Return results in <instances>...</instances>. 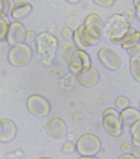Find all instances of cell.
<instances>
[{
    "instance_id": "6da1fadb",
    "label": "cell",
    "mask_w": 140,
    "mask_h": 159,
    "mask_svg": "<svg viewBox=\"0 0 140 159\" xmlns=\"http://www.w3.org/2000/svg\"><path fill=\"white\" fill-rule=\"evenodd\" d=\"M63 58L71 70L76 73L90 66L88 53L84 50L79 48L75 44H69L64 48Z\"/></svg>"
},
{
    "instance_id": "7a4b0ae2",
    "label": "cell",
    "mask_w": 140,
    "mask_h": 159,
    "mask_svg": "<svg viewBox=\"0 0 140 159\" xmlns=\"http://www.w3.org/2000/svg\"><path fill=\"white\" fill-rule=\"evenodd\" d=\"M37 52L43 63H49L53 58L58 47V40L53 35L42 32L35 37Z\"/></svg>"
},
{
    "instance_id": "3957f363",
    "label": "cell",
    "mask_w": 140,
    "mask_h": 159,
    "mask_svg": "<svg viewBox=\"0 0 140 159\" xmlns=\"http://www.w3.org/2000/svg\"><path fill=\"white\" fill-rule=\"evenodd\" d=\"M75 147L76 151L81 156H95L100 150L102 143L97 136L87 133L77 139Z\"/></svg>"
},
{
    "instance_id": "277c9868",
    "label": "cell",
    "mask_w": 140,
    "mask_h": 159,
    "mask_svg": "<svg viewBox=\"0 0 140 159\" xmlns=\"http://www.w3.org/2000/svg\"><path fill=\"white\" fill-rule=\"evenodd\" d=\"M102 123L104 129L110 135L118 137L122 133V124L120 114L113 108L105 109L103 112Z\"/></svg>"
},
{
    "instance_id": "5b68a950",
    "label": "cell",
    "mask_w": 140,
    "mask_h": 159,
    "mask_svg": "<svg viewBox=\"0 0 140 159\" xmlns=\"http://www.w3.org/2000/svg\"><path fill=\"white\" fill-rule=\"evenodd\" d=\"M32 57L30 47L25 43L14 46L9 52L8 60L15 66H21L27 63Z\"/></svg>"
},
{
    "instance_id": "8992f818",
    "label": "cell",
    "mask_w": 140,
    "mask_h": 159,
    "mask_svg": "<svg viewBox=\"0 0 140 159\" xmlns=\"http://www.w3.org/2000/svg\"><path fill=\"white\" fill-rule=\"evenodd\" d=\"M27 107L32 114L37 116H46L50 109L48 101L43 97L37 94H33L28 98Z\"/></svg>"
},
{
    "instance_id": "52a82bcc",
    "label": "cell",
    "mask_w": 140,
    "mask_h": 159,
    "mask_svg": "<svg viewBox=\"0 0 140 159\" xmlns=\"http://www.w3.org/2000/svg\"><path fill=\"white\" fill-rule=\"evenodd\" d=\"M45 130L50 137L53 139H60L66 135L67 127L62 119L54 117L46 122Z\"/></svg>"
},
{
    "instance_id": "ba28073f",
    "label": "cell",
    "mask_w": 140,
    "mask_h": 159,
    "mask_svg": "<svg viewBox=\"0 0 140 159\" xmlns=\"http://www.w3.org/2000/svg\"><path fill=\"white\" fill-rule=\"evenodd\" d=\"M25 33L26 31L23 24L19 21L14 20L10 24L6 40L10 45L14 47L21 43L25 39Z\"/></svg>"
},
{
    "instance_id": "9c48e42d",
    "label": "cell",
    "mask_w": 140,
    "mask_h": 159,
    "mask_svg": "<svg viewBox=\"0 0 140 159\" xmlns=\"http://www.w3.org/2000/svg\"><path fill=\"white\" fill-rule=\"evenodd\" d=\"M72 39L75 43L74 44L79 48L82 50H85L92 44L95 43L92 37L87 32L83 24L74 30Z\"/></svg>"
},
{
    "instance_id": "30bf717a",
    "label": "cell",
    "mask_w": 140,
    "mask_h": 159,
    "mask_svg": "<svg viewBox=\"0 0 140 159\" xmlns=\"http://www.w3.org/2000/svg\"><path fill=\"white\" fill-rule=\"evenodd\" d=\"M76 78L83 86H89L95 84L98 80V72L91 65L76 73Z\"/></svg>"
},
{
    "instance_id": "8fae6325",
    "label": "cell",
    "mask_w": 140,
    "mask_h": 159,
    "mask_svg": "<svg viewBox=\"0 0 140 159\" xmlns=\"http://www.w3.org/2000/svg\"><path fill=\"white\" fill-rule=\"evenodd\" d=\"M98 54L101 61L109 68L115 69L119 66L120 58L112 49L106 47L102 48Z\"/></svg>"
},
{
    "instance_id": "7c38bea8",
    "label": "cell",
    "mask_w": 140,
    "mask_h": 159,
    "mask_svg": "<svg viewBox=\"0 0 140 159\" xmlns=\"http://www.w3.org/2000/svg\"><path fill=\"white\" fill-rule=\"evenodd\" d=\"M16 134L15 124L9 119L2 118L1 119L0 140L1 142H8L12 140Z\"/></svg>"
},
{
    "instance_id": "4fadbf2b",
    "label": "cell",
    "mask_w": 140,
    "mask_h": 159,
    "mask_svg": "<svg viewBox=\"0 0 140 159\" xmlns=\"http://www.w3.org/2000/svg\"><path fill=\"white\" fill-rule=\"evenodd\" d=\"M120 119L122 125L131 127L140 120V114L136 109L129 107L124 109L120 114Z\"/></svg>"
},
{
    "instance_id": "5bb4252c",
    "label": "cell",
    "mask_w": 140,
    "mask_h": 159,
    "mask_svg": "<svg viewBox=\"0 0 140 159\" xmlns=\"http://www.w3.org/2000/svg\"><path fill=\"white\" fill-rule=\"evenodd\" d=\"M32 6L28 2L19 1L14 4L11 15L12 17L15 19H19L26 16L30 12Z\"/></svg>"
},
{
    "instance_id": "9a60e30c",
    "label": "cell",
    "mask_w": 140,
    "mask_h": 159,
    "mask_svg": "<svg viewBox=\"0 0 140 159\" xmlns=\"http://www.w3.org/2000/svg\"><path fill=\"white\" fill-rule=\"evenodd\" d=\"M131 134L133 146L140 148V120L131 127Z\"/></svg>"
},
{
    "instance_id": "2e32d148",
    "label": "cell",
    "mask_w": 140,
    "mask_h": 159,
    "mask_svg": "<svg viewBox=\"0 0 140 159\" xmlns=\"http://www.w3.org/2000/svg\"><path fill=\"white\" fill-rule=\"evenodd\" d=\"M13 6L12 1H1V16L4 17L9 13L11 14Z\"/></svg>"
},
{
    "instance_id": "e0dca14e",
    "label": "cell",
    "mask_w": 140,
    "mask_h": 159,
    "mask_svg": "<svg viewBox=\"0 0 140 159\" xmlns=\"http://www.w3.org/2000/svg\"><path fill=\"white\" fill-rule=\"evenodd\" d=\"M10 24L6 19H1V40H6V37L9 29Z\"/></svg>"
},
{
    "instance_id": "ac0fdd59",
    "label": "cell",
    "mask_w": 140,
    "mask_h": 159,
    "mask_svg": "<svg viewBox=\"0 0 140 159\" xmlns=\"http://www.w3.org/2000/svg\"><path fill=\"white\" fill-rule=\"evenodd\" d=\"M62 150L65 153H71L76 150V147L72 142H66L62 145Z\"/></svg>"
},
{
    "instance_id": "d6986e66",
    "label": "cell",
    "mask_w": 140,
    "mask_h": 159,
    "mask_svg": "<svg viewBox=\"0 0 140 159\" xmlns=\"http://www.w3.org/2000/svg\"><path fill=\"white\" fill-rule=\"evenodd\" d=\"M61 35L63 36V38L66 39H69L72 37L73 32L71 30V29L68 27H64L63 29L61 31Z\"/></svg>"
},
{
    "instance_id": "ffe728a7",
    "label": "cell",
    "mask_w": 140,
    "mask_h": 159,
    "mask_svg": "<svg viewBox=\"0 0 140 159\" xmlns=\"http://www.w3.org/2000/svg\"><path fill=\"white\" fill-rule=\"evenodd\" d=\"M129 159H140V148L133 150L129 154Z\"/></svg>"
},
{
    "instance_id": "44dd1931",
    "label": "cell",
    "mask_w": 140,
    "mask_h": 159,
    "mask_svg": "<svg viewBox=\"0 0 140 159\" xmlns=\"http://www.w3.org/2000/svg\"><path fill=\"white\" fill-rule=\"evenodd\" d=\"M121 104H122V107H125L126 106L128 105V99L127 98L123 97V96H120L117 98L116 100V105L120 108L121 107Z\"/></svg>"
},
{
    "instance_id": "7402d4cb",
    "label": "cell",
    "mask_w": 140,
    "mask_h": 159,
    "mask_svg": "<svg viewBox=\"0 0 140 159\" xmlns=\"http://www.w3.org/2000/svg\"><path fill=\"white\" fill-rule=\"evenodd\" d=\"M120 149L124 152V153H128V152L131 150V145L128 142H123L120 145Z\"/></svg>"
},
{
    "instance_id": "603a6c76",
    "label": "cell",
    "mask_w": 140,
    "mask_h": 159,
    "mask_svg": "<svg viewBox=\"0 0 140 159\" xmlns=\"http://www.w3.org/2000/svg\"><path fill=\"white\" fill-rule=\"evenodd\" d=\"M35 37V32L32 30H28L25 33V40L26 41H30Z\"/></svg>"
},
{
    "instance_id": "cb8c5ba5",
    "label": "cell",
    "mask_w": 140,
    "mask_h": 159,
    "mask_svg": "<svg viewBox=\"0 0 140 159\" xmlns=\"http://www.w3.org/2000/svg\"><path fill=\"white\" fill-rule=\"evenodd\" d=\"M129 153H122V154H120L117 159H129Z\"/></svg>"
},
{
    "instance_id": "d4e9b609",
    "label": "cell",
    "mask_w": 140,
    "mask_h": 159,
    "mask_svg": "<svg viewBox=\"0 0 140 159\" xmlns=\"http://www.w3.org/2000/svg\"><path fill=\"white\" fill-rule=\"evenodd\" d=\"M78 159H99L96 156H81Z\"/></svg>"
},
{
    "instance_id": "484cf974",
    "label": "cell",
    "mask_w": 140,
    "mask_h": 159,
    "mask_svg": "<svg viewBox=\"0 0 140 159\" xmlns=\"http://www.w3.org/2000/svg\"><path fill=\"white\" fill-rule=\"evenodd\" d=\"M35 159H54V158H53L51 157L48 156V155H41V156L37 157Z\"/></svg>"
}]
</instances>
